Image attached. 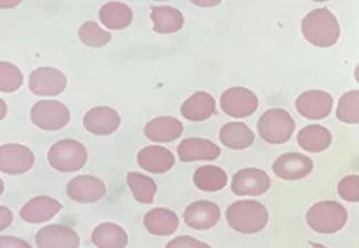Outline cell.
Wrapping results in <instances>:
<instances>
[{
	"label": "cell",
	"mask_w": 359,
	"mask_h": 248,
	"mask_svg": "<svg viewBox=\"0 0 359 248\" xmlns=\"http://www.w3.org/2000/svg\"><path fill=\"white\" fill-rule=\"evenodd\" d=\"M99 17L102 24L107 28L112 30H123L132 24L133 13L126 4L112 1L102 6Z\"/></svg>",
	"instance_id": "obj_27"
},
{
	"label": "cell",
	"mask_w": 359,
	"mask_h": 248,
	"mask_svg": "<svg viewBox=\"0 0 359 248\" xmlns=\"http://www.w3.org/2000/svg\"><path fill=\"white\" fill-rule=\"evenodd\" d=\"M143 222L146 230L156 236L172 235L180 226L177 214L172 209L165 207L151 209L144 216Z\"/></svg>",
	"instance_id": "obj_22"
},
{
	"label": "cell",
	"mask_w": 359,
	"mask_h": 248,
	"mask_svg": "<svg viewBox=\"0 0 359 248\" xmlns=\"http://www.w3.org/2000/svg\"><path fill=\"white\" fill-rule=\"evenodd\" d=\"M0 248H32L26 240L15 237V236L6 235L0 237Z\"/></svg>",
	"instance_id": "obj_35"
},
{
	"label": "cell",
	"mask_w": 359,
	"mask_h": 248,
	"mask_svg": "<svg viewBox=\"0 0 359 248\" xmlns=\"http://www.w3.org/2000/svg\"><path fill=\"white\" fill-rule=\"evenodd\" d=\"M297 140L299 147L307 153H320L330 148L333 137L326 127L313 124L303 127L297 134Z\"/></svg>",
	"instance_id": "obj_23"
},
{
	"label": "cell",
	"mask_w": 359,
	"mask_h": 248,
	"mask_svg": "<svg viewBox=\"0 0 359 248\" xmlns=\"http://www.w3.org/2000/svg\"><path fill=\"white\" fill-rule=\"evenodd\" d=\"M184 132V125L172 116H161L147 123L144 128L147 139L154 142H172L177 140Z\"/></svg>",
	"instance_id": "obj_20"
},
{
	"label": "cell",
	"mask_w": 359,
	"mask_h": 248,
	"mask_svg": "<svg viewBox=\"0 0 359 248\" xmlns=\"http://www.w3.org/2000/svg\"><path fill=\"white\" fill-rule=\"evenodd\" d=\"M67 193L73 201L79 203H94L100 201L107 193V186L101 179L93 176H78L70 180Z\"/></svg>",
	"instance_id": "obj_15"
},
{
	"label": "cell",
	"mask_w": 359,
	"mask_h": 248,
	"mask_svg": "<svg viewBox=\"0 0 359 248\" xmlns=\"http://www.w3.org/2000/svg\"><path fill=\"white\" fill-rule=\"evenodd\" d=\"M180 113L191 122H203L216 113V101L207 92L198 91L182 103Z\"/></svg>",
	"instance_id": "obj_21"
},
{
	"label": "cell",
	"mask_w": 359,
	"mask_h": 248,
	"mask_svg": "<svg viewBox=\"0 0 359 248\" xmlns=\"http://www.w3.org/2000/svg\"><path fill=\"white\" fill-rule=\"evenodd\" d=\"M126 181L133 193L134 199L142 205H151L157 192V186L153 179L138 172H130Z\"/></svg>",
	"instance_id": "obj_29"
},
{
	"label": "cell",
	"mask_w": 359,
	"mask_h": 248,
	"mask_svg": "<svg viewBox=\"0 0 359 248\" xmlns=\"http://www.w3.org/2000/svg\"><path fill=\"white\" fill-rule=\"evenodd\" d=\"M337 193L344 201L359 202V176L351 174L344 177L337 186Z\"/></svg>",
	"instance_id": "obj_33"
},
{
	"label": "cell",
	"mask_w": 359,
	"mask_h": 248,
	"mask_svg": "<svg viewBox=\"0 0 359 248\" xmlns=\"http://www.w3.org/2000/svg\"><path fill=\"white\" fill-rule=\"evenodd\" d=\"M302 34L305 40L315 47L330 48L339 41L341 27L331 11L314 9L303 19Z\"/></svg>",
	"instance_id": "obj_1"
},
{
	"label": "cell",
	"mask_w": 359,
	"mask_h": 248,
	"mask_svg": "<svg viewBox=\"0 0 359 248\" xmlns=\"http://www.w3.org/2000/svg\"><path fill=\"white\" fill-rule=\"evenodd\" d=\"M88 160L86 146L78 140L62 139L55 142L48 153L50 165L60 172H76Z\"/></svg>",
	"instance_id": "obj_5"
},
{
	"label": "cell",
	"mask_w": 359,
	"mask_h": 248,
	"mask_svg": "<svg viewBox=\"0 0 359 248\" xmlns=\"http://www.w3.org/2000/svg\"><path fill=\"white\" fill-rule=\"evenodd\" d=\"M32 123L43 130H59L70 122L68 107L57 101H40L34 104L30 111Z\"/></svg>",
	"instance_id": "obj_6"
},
{
	"label": "cell",
	"mask_w": 359,
	"mask_h": 248,
	"mask_svg": "<svg viewBox=\"0 0 359 248\" xmlns=\"http://www.w3.org/2000/svg\"><path fill=\"white\" fill-rule=\"evenodd\" d=\"M312 159L299 153H287L276 158L272 170L285 181H297L306 178L313 171Z\"/></svg>",
	"instance_id": "obj_10"
},
{
	"label": "cell",
	"mask_w": 359,
	"mask_h": 248,
	"mask_svg": "<svg viewBox=\"0 0 359 248\" xmlns=\"http://www.w3.org/2000/svg\"><path fill=\"white\" fill-rule=\"evenodd\" d=\"M334 99L331 94L320 90L304 92L295 101V107L299 115L307 119L318 120L331 114Z\"/></svg>",
	"instance_id": "obj_12"
},
{
	"label": "cell",
	"mask_w": 359,
	"mask_h": 248,
	"mask_svg": "<svg viewBox=\"0 0 359 248\" xmlns=\"http://www.w3.org/2000/svg\"><path fill=\"white\" fill-rule=\"evenodd\" d=\"M34 155L26 146L7 144L0 148V170L6 174H24L32 170Z\"/></svg>",
	"instance_id": "obj_11"
},
{
	"label": "cell",
	"mask_w": 359,
	"mask_h": 248,
	"mask_svg": "<svg viewBox=\"0 0 359 248\" xmlns=\"http://www.w3.org/2000/svg\"><path fill=\"white\" fill-rule=\"evenodd\" d=\"M186 225L195 230H207L215 228L220 221V207L215 202L201 200L193 202L184 212Z\"/></svg>",
	"instance_id": "obj_13"
},
{
	"label": "cell",
	"mask_w": 359,
	"mask_h": 248,
	"mask_svg": "<svg viewBox=\"0 0 359 248\" xmlns=\"http://www.w3.org/2000/svg\"><path fill=\"white\" fill-rule=\"evenodd\" d=\"M62 209V205L53 198L40 195L27 202L20 209V217L25 222L40 224L53 220Z\"/></svg>",
	"instance_id": "obj_18"
},
{
	"label": "cell",
	"mask_w": 359,
	"mask_h": 248,
	"mask_svg": "<svg viewBox=\"0 0 359 248\" xmlns=\"http://www.w3.org/2000/svg\"><path fill=\"white\" fill-rule=\"evenodd\" d=\"M311 247L312 248H327L323 244L320 243H311Z\"/></svg>",
	"instance_id": "obj_38"
},
{
	"label": "cell",
	"mask_w": 359,
	"mask_h": 248,
	"mask_svg": "<svg viewBox=\"0 0 359 248\" xmlns=\"http://www.w3.org/2000/svg\"><path fill=\"white\" fill-rule=\"evenodd\" d=\"M259 106V99L251 90L243 86L230 88L220 97V107L224 114L234 118L251 116Z\"/></svg>",
	"instance_id": "obj_7"
},
{
	"label": "cell",
	"mask_w": 359,
	"mask_h": 248,
	"mask_svg": "<svg viewBox=\"0 0 359 248\" xmlns=\"http://www.w3.org/2000/svg\"><path fill=\"white\" fill-rule=\"evenodd\" d=\"M91 240L97 248H126L128 244V233L114 223L97 225L92 232Z\"/></svg>",
	"instance_id": "obj_25"
},
{
	"label": "cell",
	"mask_w": 359,
	"mask_h": 248,
	"mask_svg": "<svg viewBox=\"0 0 359 248\" xmlns=\"http://www.w3.org/2000/svg\"><path fill=\"white\" fill-rule=\"evenodd\" d=\"M137 163L151 174H165L174 167L175 156L170 149L162 146H147L138 153Z\"/></svg>",
	"instance_id": "obj_19"
},
{
	"label": "cell",
	"mask_w": 359,
	"mask_h": 248,
	"mask_svg": "<svg viewBox=\"0 0 359 248\" xmlns=\"http://www.w3.org/2000/svg\"><path fill=\"white\" fill-rule=\"evenodd\" d=\"M226 220L232 230L241 234H255L264 230L269 222L266 207L255 200L233 202L226 209Z\"/></svg>",
	"instance_id": "obj_2"
},
{
	"label": "cell",
	"mask_w": 359,
	"mask_h": 248,
	"mask_svg": "<svg viewBox=\"0 0 359 248\" xmlns=\"http://www.w3.org/2000/svg\"><path fill=\"white\" fill-rule=\"evenodd\" d=\"M79 38L88 47L102 48L111 41V34L105 32L97 22L86 21L79 28Z\"/></svg>",
	"instance_id": "obj_31"
},
{
	"label": "cell",
	"mask_w": 359,
	"mask_h": 248,
	"mask_svg": "<svg viewBox=\"0 0 359 248\" xmlns=\"http://www.w3.org/2000/svg\"><path fill=\"white\" fill-rule=\"evenodd\" d=\"M151 19L153 21L154 30L158 34H174L180 32L185 22L182 11L172 6L151 7Z\"/></svg>",
	"instance_id": "obj_26"
},
{
	"label": "cell",
	"mask_w": 359,
	"mask_h": 248,
	"mask_svg": "<svg viewBox=\"0 0 359 248\" xmlns=\"http://www.w3.org/2000/svg\"><path fill=\"white\" fill-rule=\"evenodd\" d=\"M24 82L22 73L16 65L0 63V90L1 92L17 91Z\"/></svg>",
	"instance_id": "obj_32"
},
{
	"label": "cell",
	"mask_w": 359,
	"mask_h": 248,
	"mask_svg": "<svg viewBox=\"0 0 359 248\" xmlns=\"http://www.w3.org/2000/svg\"><path fill=\"white\" fill-rule=\"evenodd\" d=\"M86 130L97 136H109L118 130L121 116L111 107L99 106L90 109L83 118Z\"/></svg>",
	"instance_id": "obj_17"
},
{
	"label": "cell",
	"mask_w": 359,
	"mask_h": 248,
	"mask_svg": "<svg viewBox=\"0 0 359 248\" xmlns=\"http://www.w3.org/2000/svg\"><path fill=\"white\" fill-rule=\"evenodd\" d=\"M67 76L55 67H42L29 76V88L39 96H57L67 88Z\"/></svg>",
	"instance_id": "obj_9"
},
{
	"label": "cell",
	"mask_w": 359,
	"mask_h": 248,
	"mask_svg": "<svg viewBox=\"0 0 359 248\" xmlns=\"http://www.w3.org/2000/svg\"><path fill=\"white\" fill-rule=\"evenodd\" d=\"M178 157L182 163L216 160L222 155V150L216 144L205 138H187L177 147Z\"/></svg>",
	"instance_id": "obj_16"
},
{
	"label": "cell",
	"mask_w": 359,
	"mask_h": 248,
	"mask_svg": "<svg viewBox=\"0 0 359 248\" xmlns=\"http://www.w3.org/2000/svg\"><path fill=\"white\" fill-rule=\"evenodd\" d=\"M259 135L270 145H282L291 139L295 130L294 119L283 109H272L259 118Z\"/></svg>",
	"instance_id": "obj_4"
},
{
	"label": "cell",
	"mask_w": 359,
	"mask_h": 248,
	"mask_svg": "<svg viewBox=\"0 0 359 248\" xmlns=\"http://www.w3.org/2000/svg\"><path fill=\"white\" fill-rule=\"evenodd\" d=\"M194 4L198 6H214L219 4V1H205V3L203 1H201V3L199 1H194Z\"/></svg>",
	"instance_id": "obj_37"
},
{
	"label": "cell",
	"mask_w": 359,
	"mask_h": 248,
	"mask_svg": "<svg viewBox=\"0 0 359 248\" xmlns=\"http://www.w3.org/2000/svg\"><path fill=\"white\" fill-rule=\"evenodd\" d=\"M0 215H1V220H0L1 226H0V230H4L5 228H8L9 225L13 222V215L11 209L8 207H4V205L0 207Z\"/></svg>",
	"instance_id": "obj_36"
},
{
	"label": "cell",
	"mask_w": 359,
	"mask_h": 248,
	"mask_svg": "<svg viewBox=\"0 0 359 248\" xmlns=\"http://www.w3.org/2000/svg\"><path fill=\"white\" fill-rule=\"evenodd\" d=\"M354 76L357 82L359 83V64L357 65L356 69H355Z\"/></svg>",
	"instance_id": "obj_39"
},
{
	"label": "cell",
	"mask_w": 359,
	"mask_h": 248,
	"mask_svg": "<svg viewBox=\"0 0 359 248\" xmlns=\"http://www.w3.org/2000/svg\"><path fill=\"white\" fill-rule=\"evenodd\" d=\"M219 139L224 147L232 150H243L253 145L255 132L245 123H226L219 132Z\"/></svg>",
	"instance_id": "obj_24"
},
{
	"label": "cell",
	"mask_w": 359,
	"mask_h": 248,
	"mask_svg": "<svg viewBox=\"0 0 359 248\" xmlns=\"http://www.w3.org/2000/svg\"><path fill=\"white\" fill-rule=\"evenodd\" d=\"M336 117L345 124H359V91L346 92L341 96Z\"/></svg>",
	"instance_id": "obj_30"
},
{
	"label": "cell",
	"mask_w": 359,
	"mask_h": 248,
	"mask_svg": "<svg viewBox=\"0 0 359 248\" xmlns=\"http://www.w3.org/2000/svg\"><path fill=\"white\" fill-rule=\"evenodd\" d=\"M81 244L76 230L63 224H51L38 230L36 245L38 248H79Z\"/></svg>",
	"instance_id": "obj_14"
},
{
	"label": "cell",
	"mask_w": 359,
	"mask_h": 248,
	"mask_svg": "<svg viewBox=\"0 0 359 248\" xmlns=\"http://www.w3.org/2000/svg\"><path fill=\"white\" fill-rule=\"evenodd\" d=\"M270 186V177L261 169H241L232 177L231 191L238 197H260Z\"/></svg>",
	"instance_id": "obj_8"
},
{
	"label": "cell",
	"mask_w": 359,
	"mask_h": 248,
	"mask_svg": "<svg viewBox=\"0 0 359 248\" xmlns=\"http://www.w3.org/2000/svg\"><path fill=\"white\" fill-rule=\"evenodd\" d=\"M347 220L348 213L345 207L331 200L315 203L306 213L307 225L320 234L339 232L346 225Z\"/></svg>",
	"instance_id": "obj_3"
},
{
	"label": "cell",
	"mask_w": 359,
	"mask_h": 248,
	"mask_svg": "<svg viewBox=\"0 0 359 248\" xmlns=\"http://www.w3.org/2000/svg\"><path fill=\"white\" fill-rule=\"evenodd\" d=\"M194 184L203 192H217L228 184L226 171L218 165H203L194 174Z\"/></svg>",
	"instance_id": "obj_28"
},
{
	"label": "cell",
	"mask_w": 359,
	"mask_h": 248,
	"mask_svg": "<svg viewBox=\"0 0 359 248\" xmlns=\"http://www.w3.org/2000/svg\"><path fill=\"white\" fill-rule=\"evenodd\" d=\"M165 248H211L210 245L203 243L201 240L193 237V236L182 235L177 236L170 240Z\"/></svg>",
	"instance_id": "obj_34"
}]
</instances>
